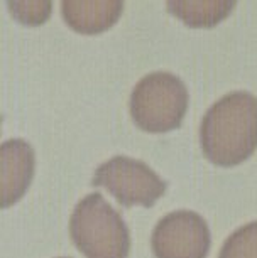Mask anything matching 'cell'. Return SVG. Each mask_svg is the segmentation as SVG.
<instances>
[{"label":"cell","mask_w":257,"mask_h":258,"mask_svg":"<svg viewBox=\"0 0 257 258\" xmlns=\"http://www.w3.org/2000/svg\"><path fill=\"white\" fill-rule=\"evenodd\" d=\"M200 144L210 162L232 167L257 149V96L232 91L213 103L200 125Z\"/></svg>","instance_id":"6da1fadb"},{"label":"cell","mask_w":257,"mask_h":258,"mask_svg":"<svg viewBox=\"0 0 257 258\" xmlns=\"http://www.w3.org/2000/svg\"><path fill=\"white\" fill-rule=\"evenodd\" d=\"M70 235L86 258L129 256V228L100 192H91L76 204L70 220Z\"/></svg>","instance_id":"7a4b0ae2"},{"label":"cell","mask_w":257,"mask_h":258,"mask_svg":"<svg viewBox=\"0 0 257 258\" xmlns=\"http://www.w3.org/2000/svg\"><path fill=\"white\" fill-rule=\"evenodd\" d=\"M186 110V85L168 71H154L144 76L130 95V115L135 125L151 134L178 128Z\"/></svg>","instance_id":"3957f363"},{"label":"cell","mask_w":257,"mask_h":258,"mask_svg":"<svg viewBox=\"0 0 257 258\" xmlns=\"http://www.w3.org/2000/svg\"><path fill=\"white\" fill-rule=\"evenodd\" d=\"M91 184L105 187L125 208H151L168 187L147 164L125 155H115L98 165Z\"/></svg>","instance_id":"277c9868"},{"label":"cell","mask_w":257,"mask_h":258,"mask_svg":"<svg viewBox=\"0 0 257 258\" xmlns=\"http://www.w3.org/2000/svg\"><path fill=\"white\" fill-rule=\"evenodd\" d=\"M212 245L207 221L198 213L174 211L158 221L151 236L156 258H207Z\"/></svg>","instance_id":"5b68a950"},{"label":"cell","mask_w":257,"mask_h":258,"mask_svg":"<svg viewBox=\"0 0 257 258\" xmlns=\"http://www.w3.org/2000/svg\"><path fill=\"white\" fill-rule=\"evenodd\" d=\"M36 155L32 147L22 139L6 140L0 147V184L2 206L17 203L27 191L34 177Z\"/></svg>","instance_id":"8992f818"},{"label":"cell","mask_w":257,"mask_h":258,"mask_svg":"<svg viewBox=\"0 0 257 258\" xmlns=\"http://www.w3.org/2000/svg\"><path fill=\"white\" fill-rule=\"evenodd\" d=\"M124 11L120 0H65L61 14L68 26L81 34H96L112 27Z\"/></svg>","instance_id":"52a82bcc"},{"label":"cell","mask_w":257,"mask_h":258,"mask_svg":"<svg viewBox=\"0 0 257 258\" xmlns=\"http://www.w3.org/2000/svg\"><path fill=\"white\" fill-rule=\"evenodd\" d=\"M235 2H217V0H190V2H168V9L173 16L181 19L191 27H213L229 16Z\"/></svg>","instance_id":"ba28073f"},{"label":"cell","mask_w":257,"mask_h":258,"mask_svg":"<svg viewBox=\"0 0 257 258\" xmlns=\"http://www.w3.org/2000/svg\"><path fill=\"white\" fill-rule=\"evenodd\" d=\"M218 258H257V221L232 233L225 240Z\"/></svg>","instance_id":"9c48e42d"},{"label":"cell","mask_w":257,"mask_h":258,"mask_svg":"<svg viewBox=\"0 0 257 258\" xmlns=\"http://www.w3.org/2000/svg\"><path fill=\"white\" fill-rule=\"evenodd\" d=\"M9 6L26 12L29 11V16L24 24H31V26L42 24L51 14V2H9Z\"/></svg>","instance_id":"30bf717a"}]
</instances>
